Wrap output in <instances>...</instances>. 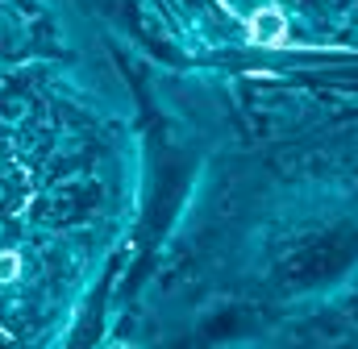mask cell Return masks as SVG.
<instances>
[{
    "instance_id": "6da1fadb",
    "label": "cell",
    "mask_w": 358,
    "mask_h": 349,
    "mask_svg": "<svg viewBox=\"0 0 358 349\" xmlns=\"http://www.w3.org/2000/svg\"><path fill=\"white\" fill-rule=\"evenodd\" d=\"M250 38L255 42H279L283 38V13L279 8H259L250 17Z\"/></svg>"
},
{
    "instance_id": "7a4b0ae2",
    "label": "cell",
    "mask_w": 358,
    "mask_h": 349,
    "mask_svg": "<svg viewBox=\"0 0 358 349\" xmlns=\"http://www.w3.org/2000/svg\"><path fill=\"white\" fill-rule=\"evenodd\" d=\"M17 270H21V262H17V254H0V283L17 279Z\"/></svg>"
},
{
    "instance_id": "3957f363",
    "label": "cell",
    "mask_w": 358,
    "mask_h": 349,
    "mask_svg": "<svg viewBox=\"0 0 358 349\" xmlns=\"http://www.w3.org/2000/svg\"><path fill=\"white\" fill-rule=\"evenodd\" d=\"M117 349H129V346H117Z\"/></svg>"
}]
</instances>
